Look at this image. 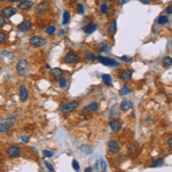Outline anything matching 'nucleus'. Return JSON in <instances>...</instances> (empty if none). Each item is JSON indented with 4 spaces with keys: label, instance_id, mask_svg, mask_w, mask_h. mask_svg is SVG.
Instances as JSON below:
<instances>
[{
    "label": "nucleus",
    "instance_id": "1",
    "mask_svg": "<svg viewBox=\"0 0 172 172\" xmlns=\"http://www.w3.org/2000/svg\"><path fill=\"white\" fill-rule=\"evenodd\" d=\"M29 71V64L27 62V60H20L19 62L16 63V72L19 73L20 76H24V75H27Z\"/></svg>",
    "mask_w": 172,
    "mask_h": 172
},
{
    "label": "nucleus",
    "instance_id": "2",
    "mask_svg": "<svg viewBox=\"0 0 172 172\" xmlns=\"http://www.w3.org/2000/svg\"><path fill=\"white\" fill-rule=\"evenodd\" d=\"M78 107H79V101H70L66 105H63L60 108V111L62 114H68V113H71L73 110H76Z\"/></svg>",
    "mask_w": 172,
    "mask_h": 172
},
{
    "label": "nucleus",
    "instance_id": "3",
    "mask_svg": "<svg viewBox=\"0 0 172 172\" xmlns=\"http://www.w3.org/2000/svg\"><path fill=\"white\" fill-rule=\"evenodd\" d=\"M46 39L40 37V36H34L29 39V44L32 46V47H41V46H45L46 45Z\"/></svg>",
    "mask_w": 172,
    "mask_h": 172
},
{
    "label": "nucleus",
    "instance_id": "4",
    "mask_svg": "<svg viewBox=\"0 0 172 172\" xmlns=\"http://www.w3.org/2000/svg\"><path fill=\"white\" fill-rule=\"evenodd\" d=\"M49 8H51V4H49L48 1H46V0H43V1H40L39 4H37L36 9H34V13H36V14H44V13H46Z\"/></svg>",
    "mask_w": 172,
    "mask_h": 172
},
{
    "label": "nucleus",
    "instance_id": "5",
    "mask_svg": "<svg viewBox=\"0 0 172 172\" xmlns=\"http://www.w3.org/2000/svg\"><path fill=\"white\" fill-rule=\"evenodd\" d=\"M96 59L99 60V62L105 64L107 67H118L120 66V62L118 61H115L113 59H109V57H105V56H96Z\"/></svg>",
    "mask_w": 172,
    "mask_h": 172
},
{
    "label": "nucleus",
    "instance_id": "6",
    "mask_svg": "<svg viewBox=\"0 0 172 172\" xmlns=\"http://www.w3.org/2000/svg\"><path fill=\"white\" fill-rule=\"evenodd\" d=\"M7 155H8V157L10 158H15V157H20L21 155H22V149L17 147V146H12L9 148L7 149Z\"/></svg>",
    "mask_w": 172,
    "mask_h": 172
},
{
    "label": "nucleus",
    "instance_id": "7",
    "mask_svg": "<svg viewBox=\"0 0 172 172\" xmlns=\"http://www.w3.org/2000/svg\"><path fill=\"white\" fill-rule=\"evenodd\" d=\"M79 61V56L77 55L76 53L73 52H68L64 57H63V62L64 63H68V64H70V63H76Z\"/></svg>",
    "mask_w": 172,
    "mask_h": 172
},
{
    "label": "nucleus",
    "instance_id": "8",
    "mask_svg": "<svg viewBox=\"0 0 172 172\" xmlns=\"http://www.w3.org/2000/svg\"><path fill=\"white\" fill-rule=\"evenodd\" d=\"M1 14L5 16L6 20H8L16 14V9H15L13 6H6V7H4L1 9Z\"/></svg>",
    "mask_w": 172,
    "mask_h": 172
},
{
    "label": "nucleus",
    "instance_id": "9",
    "mask_svg": "<svg viewBox=\"0 0 172 172\" xmlns=\"http://www.w3.org/2000/svg\"><path fill=\"white\" fill-rule=\"evenodd\" d=\"M99 109V103L98 102H91L87 106H85L83 110H81V114H92L96 110Z\"/></svg>",
    "mask_w": 172,
    "mask_h": 172
},
{
    "label": "nucleus",
    "instance_id": "10",
    "mask_svg": "<svg viewBox=\"0 0 172 172\" xmlns=\"http://www.w3.org/2000/svg\"><path fill=\"white\" fill-rule=\"evenodd\" d=\"M12 129H14V123L13 122H0V133H7Z\"/></svg>",
    "mask_w": 172,
    "mask_h": 172
},
{
    "label": "nucleus",
    "instance_id": "11",
    "mask_svg": "<svg viewBox=\"0 0 172 172\" xmlns=\"http://www.w3.org/2000/svg\"><path fill=\"white\" fill-rule=\"evenodd\" d=\"M19 95H20V100L22 101V102H25L29 99V91L25 85H21L19 87Z\"/></svg>",
    "mask_w": 172,
    "mask_h": 172
},
{
    "label": "nucleus",
    "instance_id": "12",
    "mask_svg": "<svg viewBox=\"0 0 172 172\" xmlns=\"http://www.w3.org/2000/svg\"><path fill=\"white\" fill-rule=\"evenodd\" d=\"M108 149L113 154H118L120 152V143L117 142L116 140H109V142H108Z\"/></svg>",
    "mask_w": 172,
    "mask_h": 172
},
{
    "label": "nucleus",
    "instance_id": "13",
    "mask_svg": "<svg viewBox=\"0 0 172 172\" xmlns=\"http://www.w3.org/2000/svg\"><path fill=\"white\" fill-rule=\"evenodd\" d=\"M34 7V2L31 0H22L19 2V9L20 10H29Z\"/></svg>",
    "mask_w": 172,
    "mask_h": 172
},
{
    "label": "nucleus",
    "instance_id": "14",
    "mask_svg": "<svg viewBox=\"0 0 172 172\" xmlns=\"http://www.w3.org/2000/svg\"><path fill=\"white\" fill-rule=\"evenodd\" d=\"M109 127L113 132L117 133V132H120V129H122V123H120L118 120H113L109 122Z\"/></svg>",
    "mask_w": 172,
    "mask_h": 172
},
{
    "label": "nucleus",
    "instance_id": "15",
    "mask_svg": "<svg viewBox=\"0 0 172 172\" xmlns=\"http://www.w3.org/2000/svg\"><path fill=\"white\" fill-rule=\"evenodd\" d=\"M132 76H133V71L132 70H130V69H124L122 73H120V79L123 81H129L132 79Z\"/></svg>",
    "mask_w": 172,
    "mask_h": 172
},
{
    "label": "nucleus",
    "instance_id": "16",
    "mask_svg": "<svg viewBox=\"0 0 172 172\" xmlns=\"http://www.w3.org/2000/svg\"><path fill=\"white\" fill-rule=\"evenodd\" d=\"M30 28H31V21H29V20L22 21V22L19 24V27H17L19 31H22V32H25V31L30 30Z\"/></svg>",
    "mask_w": 172,
    "mask_h": 172
},
{
    "label": "nucleus",
    "instance_id": "17",
    "mask_svg": "<svg viewBox=\"0 0 172 172\" xmlns=\"http://www.w3.org/2000/svg\"><path fill=\"white\" fill-rule=\"evenodd\" d=\"M133 108V103L131 102V101L129 100H124V101H122L120 102V109L122 110V111H129V110H131Z\"/></svg>",
    "mask_w": 172,
    "mask_h": 172
},
{
    "label": "nucleus",
    "instance_id": "18",
    "mask_svg": "<svg viewBox=\"0 0 172 172\" xmlns=\"http://www.w3.org/2000/svg\"><path fill=\"white\" fill-rule=\"evenodd\" d=\"M96 29H98V24L95 23H90L87 27H85L84 28V32H85L86 34H93L94 31H95Z\"/></svg>",
    "mask_w": 172,
    "mask_h": 172
},
{
    "label": "nucleus",
    "instance_id": "19",
    "mask_svg": "<svg viewBox=\"0 0 172 172\" xmlns=\"http://www.w3.org/2000/svg\"><path fill=\"white\" fill-rule=\"evenodd\" d=\"M102 81H103V84L107 86H110L111 84H113V78H111V76L110 75H108V73H106V75H102Z\"/></svg>",
    "mask_w": 172,
    "mask_h": 172
},
{
    "label": "nucleus",
    "instance_id": "20",
    "mask_svg": "<svg viewBox=\"0 0 172 172\" xmlns=\"http://www.w3.org/2000/svg\"><path fill=\"white\" fill-rule=\"evenodd\" d=\"M63 73V70L62 69H60V68H53V69H51V76L52 77H59L62 76Z\"/></svg>",
    "mask_w": 172,
    "mask_h": 172
},
{
    "label": "nucleus",
    "instance_id": "21",
    "mask_svg": "<svg viewBox=\"0 0 172 172\" xmlns=\"http://www.w3.org/2000/svg\"><path fill=\"white\" fill-rule=\"evenodd\" d=\"M83 57H84V60H85V61H88V62H92V61H94V60L96 59L95 55H94L93 53H91V52H86V53H84Z\"/></svg>",
    "mask_w": 172,
    "mask_h": 172
},
{
    "label": "nucleus",
    "instance_id": "22",
    "mask_svg": "<svg viewBox=\"0 0 172 172\" xmlns=\"http://www.w3.org/2000/svg\"><path fill=\"white\" fill-rule=\"evenodd\" d=\"M118 115H120V107H118V106H114V107L110 109L109 116L111 118H115V117H117Z\"/></svg>",
    "mask_w": 172,
    "mask_h": 172
},
{
    "label": "nucleus",
    "instance_id": "23",
    "mask_svg": "<svg viewBox=\"0 0 172 172\" xmlns=\"http://www.w3.org/2000/svg\"><path fill=\"white\" fill-rule=\"evenodd\" d=\"M45 32H46L48 36H53V34H55V32H56V27L51 24V25L46 27V29H45Z\"/></svg>",
    "mask_w": 172,
    "mask_h": 172
},
{
    "label": "nucleus",
    "instance_id": "24",
    "mask_svg": "<svg viewBox=\"0 0 172 172\" xmlns=\"http://www.w3.org/2000/svg\"><path fill=\"white\" fill-rule=\"evenodd\" d=\"M57 81H59V85H60V87H61V88H63V90H64V88L67 87L68 81H67V78H66V77L60 76V77H59V79H57Z\"/></svg>",
    "mask_w": 172,
    "mask_h": 172
},
{
    "label": "nucleus",
    "instance_id": "25",
    "mask_svg": "<svg viewBox=\"0 0 172 172\" xmlns=\"http://www.w3.org/2000/svg\"><path fill=\"white\" fill-rule=\"evenodd\" d=\"M116 31H117V22L114 20V21H111L109 23V32L111 34H115Z\"/></svg>",
    "mask_w": 172,
    "mask_h": 172
},
{
    "label": "nucleus",
    "instance_id": "26",
    "mask_svg": "<svg viewBox=\"0 0 172 172\" xmlns=\"http://www.w3.org/2000/svg\"><path fill=\"white\" fill-rule=\"evenodd\" d=\"M162 64L164 68H170L172 66V59L170 56H165L163 59Z\"/></svg>",
    "mask_w": 172,
    "mask_h": 172
},
{
    "label": "nucleus",
    "instance_id": "27",
    "mask_svg": "<svg viewBox=\"0 0 172 172\" xmlns=\"http://www.w3.org/2000/svg\"><path fill=\"white\" fill-rule=\"evenodd\" d=\"M157 22L159 25H165V24L169 23V17L167 16H165V15H161L159 17H158Z\"/></svg>",
    "mask_w": 172,
    "mask_h": 172
},
{
    "label": "nucleus",
    "instance_id": "28",
    "mask_svg": "<svg viewBox=\"0 0 172 172\" xmlns=\"http://www.w3.org/2000/svg\"><path fill=\"white\" fill-rule=\"evenodd\" d=\"M129 93H131V88H130L129 86H123V87H122V88H120V95H127V94H129Z\"/></svg>",
    "mask_w": 172,
    "mask_h": 172
},
{
    "label": "nucleus",
    "instance_id": "29",
    "mask_svg": "<svg viewBox=\"0 0 172 172\" xmlns=\"http://www.w3.org/2000/svg\"><path fill=\"white\" fill-rule=\"evenodd\" d=\"M69 21H70V13H69V12H64V13H63V17H62V24L66 25V24L69 23Z\"/></svg>",
    "mask_w": 172,
    "mask_h": 172
},
{
    "label": "nucleus",
    "instance_id": "30",
    "mask_svg": "<svg viewBox=\"0 0 172 172\" xmlns=\"http://www.w3.org/2000/svg\"><path fill=\"white\" fill-rule=\"evenodd\" d=\"M138 152V147L135 146V145H130L129 147H127V153L130 154V155H133V154H135Z\"/></svg>",
    "mask_w": 172,
    "mask_h": 172
},
{
    "label": "nucleus",
    "instance_id": "31",
    "mask_svg": "<svg viewBox=\"0 0 172 172\" xmlns=\"http://www.w3.org/2000/svg\"><path fill=\"white\" fill-rule=\"evenodd\" d=\"M163 164H164V159L163 158H157V159H155L152 164V167H162Z\"/></svg>",
    "mask_w": 172,
    "mask_h": 172
},
{
    "label": "nucleus",
    "instance_id": "32",
    "mask_svg": "<svg viewBox=\"0 0 172 172\" xmlns=\"http://www.w3.org/2000/svg\"><path fill=\"white\" fill-rule=\"evenodd\" d=\"M81 150L84 154H86V155H88V154H92V152H93V149H92L91 147H88V146H81Z\"/></svg>",
    "mask_w": 172,
    "mask_h": 172
},
{
    "label": "nucleus",
    "instance_id": "33",
    "mask_svg": "<svg viewBox=\"0 0 172 172\" xmlns=\"http://www.w3.org/2000/svg\"><path fill=\"white\" fill-rule=\"evenodd\" d=\"M6 40H7V34H6V32H4V31H0V45L5 43Z\"/></svg>",
    "mask_w": 172,
    "mask_h": 172
},
{
    "label": "nucleus",
    "instance_id": "34",
    "mask_svg": "<svg viewBox=\"0 0 172 172\" xmlns=\"http://www.w3.org/2000/svg\"><path fill=\"white\" fill-rule=\"evenodd\" d=\"M43 155L45 156V157H53V155H54V153H53L52 150H48V149H45V150H43Z\"/></svg>",
    "mask_w": 172,
    "mask_h": 172
},
{
    "label": "nucleus",
    "instance_id": "35",
    "mask_svg": "<svg viewBox=\"0 0 172 172\" xmlns=\"http://www.w3.org/2000/svg\"><path fill=\"white\" fill-rule=\"evenodd\" d=\"M77 12H78V14H84V13H85V7H84V5L78 4V5H77Z\"/></svg>",
    "mask_w": 172,
    "mask_h": 172
},
{
    "label": "nucleus",
    "instance_id": "36",
    "mask_svg": "<svg viewBox=\"0 0 172 172\" xmlns=\"http://www.w3.org/2000/svg\"><path fill=\"white\" fill-rule=\"evenodd\" d=\"M100 12L102 13V14H106V13L108 12V6H107V4H102V5H100Z\"/></svg>",
    "mask_w": 172,
    "mask_h": 172
},
{
    "label": "nucleus",
    "instance_id": "37",
    "mask_svg": "<svg viewBox=\"0 0 172 172\" xmlns=\"http://www.w3.org/2000/svg\"><path fill=\"white\" fill-rule=\"evenodd\" d=\"M72 167H73L75 171H79V169H81V167H79V164H78L76 159H72Z\"/></svg>",
    "mask_w": 172,
    "mask_h": 172
},
{
    "label": "nucleus",
    "instance_id": "38",
    "mask_svg": "<svg viewBox=\"0 0 172 172\" xmlns=\"http://www.w3.org/2000/svg\"><path fill=\"white\" fill-rule=\"evenodd\" d=\"M6 25V19L2 14H0V28H4Z\"/></svg>",
    "mask_w": 172,
    "mask_h": 172
},
{
    "label": "nucleus",
    "instance_id": "39",
    "mask_svg": "<svg viewBox=\"0 0 172 172\" xmlns=\"http://www.w3.org/2000/svg\"><path fill=\"white\" fill-rule=\"evenodd\" d=\"M21 140H22L24 143H28L29 140H30V137L27 135V134H22V135H21Z\"/></svg>",
    "mask_w": 172,
    "mask_h": 172
},
{
    "label": "nucleus",
    "instance_id": "40",
    "mask_svg": "<svg viewBox=\"0 0 172 172\" xmlns=\"http://www.w3.org/2000/svg\"><path fill=\"white\" fill-rule=\"evenodd\" d=\"M120 60H122V61H124V62H131V61H132V57H130V56H126V55H124V56L120 57Z\"/></svg>",
    "mask_w": 172,
    "mask_h": 172
},
{
    "label": "nucleus",
    "instance_id": "41",
    "mask_svg": "<svg viewBox=\"0 0 172 172\" xmlns=\"http://www.w3.org/2000/svg\"><path fill=\"white\" fill-rule=\"evenodd\" d=\"M45 167L48 169V171H51V172L54 171V167H53V165H52V164H49L48 162H45Z\"/></svg>",
    "mask_w": 172,
    "mask_h": 172
},
{
    "label": "nucleus",
    "instance_id": "42",
    "mask_svg": "<svg viewBox=\"0 0 172 172\" xmlns=\"http://www.w3.org/2000/svg\"><path fill=\"white\" fill-rule=\"evenodd\" d=\"M100 167L102 170H106V169H107V164H106L105 159H100Z\"/></svg>",
    "mask_w": 172,
    "mask_h": 172
},
{
    "label": "nucleus",
    "instance_id": "43",
    "mask_svg": "<svg viewBox=\"0 0 172 172\" xmlns=\"http://www.w3.org/2000/svg\"><path fill=\"white\" fill-rule=\"evenodd\" d=\"M167 146H169V148L170 149H172V137L167 140Z\"/></svg>",
    "mask_w": 172,
    "mask_h": 172
},
{
    "label": "nucleus",
    "instance_id": "44",
    "mask_svg": "<svg viewBox=\"0 0 172 172\" xmlns=\"http://www.w3.org/2000/svg\"><path fill=\"white\" fill-rule=\"evenodd\" d=\"M118 1H120V5H125V4H127V2L131 1V0H118Z\"/></svg>",
    "mask_w": 172,
    "mask_h": 172
},
{
    "label": "nucleus",
    "instance_id": "45",
    "mask_svg": "<svg viewBox=\"0 0 172 172\" xmlns=\"http://www.w3.org/2000/svg\"><path fill=\"white\" fill-rule=\"evenodd\" d=\"M167 14H172V7H171V6L167 7Z\"/></svg>",
    "mask_w": 172,
    "mask_h": 172
},
{
    "label": "nucleus",
    "instance_id": "46",
    "mask_svg": "<svg viewBox=\"0 0 172 172\" xmlns=\"http://www.w3.org/2000/svg\"><path fill=\"white\" fill-rule=\"evenodd\" d=\"M107 48H108V46H107V45H103L102 47H100V52H103V51L107 49Z\"/></svg>",
    "mask_w": 172,
    "mask_h": 172
},
{
    "label": "nucleus",
    "instance_id": "47",
    "mask_svg": "<svg viewBox=\"0 0 172 172\" xmlns=\"http://www.w3.org/2000/svg\"><path fill=\"white\" fill-rule=\"evenodd\" d=\"M140 2H142V4H148V2H150L152 0H139Z\"/></svg>",
    "mask_w": 172,
    "mask_h": 172
},
{
    "label": "nucleus",
    "instance_id": "48",
    "mask_svg": "<svg viewBox=\"0 0 172 172\" xmlns=\"http://www.w3.org/2000/svg\"><path fill=\"white\" fill-rule=\"evenodd\" d=\"M91 171H93V169H92L91 167H86V169H85V172H91Z\"/></svg>",
    "mask_w": 172,
    "mask_h": 172
},
{
    "label": "nucleus",
    "instance_id": "49",
    "mask_svg": "<svg viewBox=\"0 0 172 172\" xmlns=\"http://www.w3.org/2000/svg\"><path fill=\"white\" fill-rule=\"evenodd\" d=\"M59 34H60V36H64V34H66V30H61Z\"/></svg>",
    "mask_w": 172,
    "mask_h": 172
},
{
    "label": "nucleus",
    "instance_id": "50",
    "mask_svg": "<svg viewBox=\"0 0 172 172\" xmlns=\"http://www.w3.org/2000/svg\"><path fill=\"white\" fill-rule=\"evenodd\" d=\"M20 1H22V0H9V2H12V4H15V2H20Z\"/></svg>",
    "mask_w": 172,
    "mask_h": 172
},
{
    "label": "nucleus",
    "instance_id": "51",
    "mask_svg": "<svg viewBox=\"0 0 172 172\" xmlns=\"http://www.w3.org/2000/svg\"><path fill=\"white\" fill-rule=\"evenodd\" d=\"M103 2H111V1H114V0H102Z\"/></svg>",
    "mask_w": 172,
    "mask_h": 172
},
{
    "label": "nucleus",
    "instance_id": "52",
    "mask_svg": "<svg viewBox=\"0 0 172 172\" xmlns=\"http://www.w3.org/2000/svg\"><path fill=\"white\" fill-rule=\"evenodd\" d=\"M4 1H6V0H0V2H4Z\"/></svg>",
    "mask_w": 172,
    "mask_h": 172
},
{
    "label": "nucleus",
    "instance_id": "53",
    "mask_svg": "<svg viewBox=\"0 0 172 172\" xmlns=\"http://www.w3.org/2000/svg\"><path fill=\"white\" fill-rule=\"evenodd\" d=\"M171 4H172V1H171Z\"/></svg>",
    "mask_w": 172,
    "mask_h": 172
},
{
    "label": "nucleus",
    "instance_id": "54",
    "mask_svg": "<svg viewBox=\"0 0 172 172\" xmlns=\"http://www.w3.org/2000/svg\"><path fill=\"white\" fill-rule=\"evenodd\" d=\"M171 44H172V41H171Z\"/></svg>",
    "mask_w": 172,
    "mask_h": 172
}]
</instances>
